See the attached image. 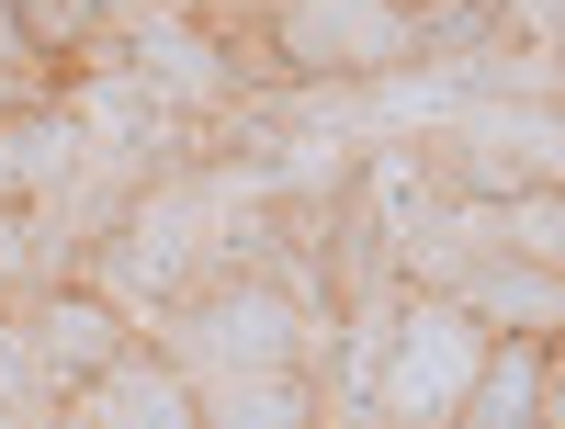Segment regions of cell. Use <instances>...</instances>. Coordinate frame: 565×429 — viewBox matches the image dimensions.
I'll return each instance as SVG.
<instances>
[{"instance_id":"3957f363","label":"cell","mask_w":565,"mask_h":429,"mask_svg":"<svg viewBox=\"0 0 565 429\" xmlns=\"http://www.w3.org/2000/svg\"><path fill=\"white\" fill-rule=\"evenodd\" d=\"M23 317V340H34V373H45V385H90V373H103L125 340H136V317L103 294V282H34V294L12 305Z\"/></svg>"},{"instance_id":"8992f818","label":"cell","mask_w":565,"mask_h":429,"mask_svg":"<svg viewBox=\"0 0 565 429\" xmlns=\"http://www.w3.org/2000/svg\"><path fill=\"white\" fill-rule=\"evenodd\" d=\"M452 418L463 429H543L554 418V340H532V328H487V362H476V385H463Z\"/></svg>"},{"instance_id":"277c9868","label":"cell","mask_w":565,"mask_h":429,"mask_svg":"<svg viewBox=\"0 0 565 429\" xmlns=\"http://www.w3.org/2000/svg\"><path fill=\"white\" fill-rule=\"evenodd\" d=\"M68 418H90V429H193V373L159 340H125L90 385H68Z\"/></svg>"},{"instance_id":"7a4b0ae2","label":"cell","mask_w":565,"mask_h":429,"mask_svg":"<svg viewBox=\"0 0 565 429\" xmlns=\"http://www.w3.org/2000/svg\"><path fill=\"white\" fill-rule=\"evenodd\" d=\"M282 79H385L418 68V12L407 0H271L260 12Z\"/></svg>"},{"instance_id":"9c48e42d","label":"cell","mask_w":565,"mask_h":429,"mask_svg":"<svg viewBox=\"0 0 565 429\" xmlns=\"http://www.w3.org/2000/svg\"><path fill=\"white\" fill-rule=\"evenodd\" d=\"M0 68H45V57H34V34H23V12H12V0H0Z\"/></svg>"},{"instance_id":"5b68a950","label":"cell","mask_w":565,"mask_h":429,"mask_svg":"<svg viewBox=\"0 0 565 429\" xmlns=\"http://www.w3.org/2000/svg\"><path fill=\"white\" fill-rule=\"evenodd\" d=\"M441 294L476 317V328H532V340H554L565 328V260H521V249H487V260H463Z\"/></svg>"},{"instance_id":"8fae6325","label":"cell","mask_w":565,"mask_h":429,"mask_svg":"<svg viewBox=\"0 0 565 429\" xmlns=\"http://www.w3.org/2000/svg\"><path fill=\"white\" fill-rule=\"evenodd\" d=\"M407 12H418V0H407Z\"/></svg>"},{"instance_id":"52a82bcc","label":"cell","mask_w":565,"mask_h":429,"mask_svg":"<svg viewBox=\"0 0 565 429\" xmlns=\"http://www.w3.org/2000/svg\"><path fill=\"white\" fill-rule=\"evenodd\" d=\"M306 407H317L306 362H249V373H204L193 385V418H226V429H282Z\"/></svg>"},{"instance_id":"30bf717a","label":"cell","mask_w":565,"mask_h":429,"mask_svg":"<svg viewBox=\"0 0 565 429\" xmlns=\"http://www.w3.org/2000/svg\"><path fill=\"white\" fill-rule=\"evenodd\" d=\"M34 90H45L34 68H0V114H12V103H34Z\"/></svg>"},{"instance_id":"6da1fadb","label":"cell","mask_w":565,"mask_h":429,"mask_svg":"<svg viewBox=\"0 0 565 429\" xmlns=\"http://www.w3.org/2000/svg\"><path fill=\"white\" fill-rule=\"evenodd\" d=\"M476 362H487V328L463 317L441 282H407L396 317H385V351H373L362 407H385V418H452L463 385H476Z\"/></svg>"},{"instance_id":"ba28073f","label":"cell","mask_w":565,"mask_h":429,"mask_svg":"<svg viewBox=\"0 0 565 429\" xmlns=\"http://www.w3.org/2000/svg\"><path fill=\"white\" fill-rule=\"evenodd\" d=\"M34 57H114V45L136 34V0H12Z\"/></svg>"}]
</instances>
